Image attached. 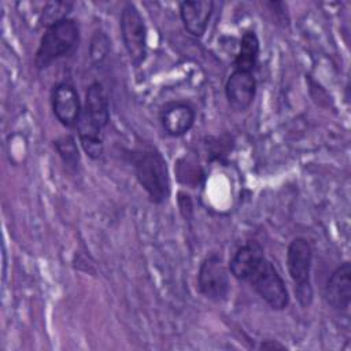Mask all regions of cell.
Returning <instances> with one entry per match:
<instances>
[{"instance_id": "obj_5", "label": "cell", "mask_w": 351, "mask_h": 351, "mask_svg": "<svg viewBox=\"0 0 351 351\" xmlns=\"http://www.w3.org/2000/svg\"><path fill=\"white\" fill-rule=\"evenodd\" d=\"M313 247L306 237H295L287 248V269L295 287V295L302 307L313 302L311 285Z\"/></svg>"}, {"instance_id": "obj_1", "label": "cell", "mask_w": 351, "mask_h": 351, "mask_svg": "<svg viewBox=\"0 0 351 351\" xmlns=\"http://www.w3.org/2000/svg\"><path fill=\"white\" fill-rule=\"evenodd\" d=\"M229 270L236 280L247 282L270 308L281 311L289 306L285 281L258 241L250 240L240 245L229 261Z\"/></svg>"}, {"instance_id": "obj_4", "label": "cell", "mask_w": 351, "mask_h": 351, "mask_svg": "<svg viewBox=\"0 0 351 351\" xmlns=\"http://www.w3.org/2000/svg\"><path fill=\"white\" fill-rule=\"evenodd\" d=\"M80 43V25L73 18H64L48 26L40 38L34 53V67L45 70L52 63L74 52Z\"/></svg>"}, {"instance_id": "obj_18", "label": "cell", "mask_w": 351, "mask_h": 351, "mask_svg": "<svg viewBox=\"0 0 351 351\" xmlns=\"http://www.w3.org/2000/svg\"><path fill=\"white\" fill-rule=\"evenodd\" d=\"M261 350H285V346L277 340H263L259 346Z\"/></svg>"}, {"instance_id": "obj_10", "label": "cell", "mask_w": 351, "mask_h": 351, "mask_svg": "<svg viewBox=\"0 0 351 351\" xmlns=\"http://www.w3.org/2000/svg\"><path fill=\"white\" fill-rule=\"evenodd\" d=\"M195 121V107L184 100L167 101L159 111V122L162 129L170 137H181L186 134L193 128Z\"/></svg>"}, {"instance_id": "obj_9", "label": "cell", "mask_w": 351, "mask_h": 351, "mask_svg": "<svg viewBox=\"0 0 351 351\" xmlns=\"http://www.w3.org/2000/svg\"><path fill=\"white\" fill-rule=\"evenodd\" d=\"M256 88L254 73L232 69L225 82V97L229 107L237 112L248 110L255 100Z\"/></svg>"}, {"instance_id": "obj_14", "label": "cell", "mask_w": 351, "mask_h": 351, "mask_svg": "<svg viewBox=\"0 0 351 351\" xmlns=\"http://www.w3.org/2000/svg\"><path fill=\"white\" fill-rule=\"evenodd\" d=\"M53 147L64 165H67L69 167H73V169L78 167L80 149L77 147L75 138L71 134H66V136L56 138L53 141Z\"/></svg>"}, {"instance_id": "obj_6", "label": "cell", "mask_w": 351, "mask_h": 351, "mask_svg": "<svg viewBox=\"0 0 351 351\" xmlns=\"http://www.w3.org/2000/svg\"><path fill=\"white\" fill-rule=\"evenodd\" d=\"M119 29L130 62L140 66L147 56V25L134 3L123 4L119 15Z\"/></svg>"}, {"instance_id": "obj_13", "label": "cell", "mask_w": 351, "mask_h": 351, "mask_svg": "<svg viewBox=\"0 0 351 351\" xmlns=\"http://www.w3.org/2000/svg\"><path fill=\"white\" fill-rule=\"evenodd\" d=\"M261 44L254 30H245L241 36L239 49L233 60V69L254 73L258 66Z\"/></svg>"}, {"instance_id": "obj_12", "label": "cell", "mask_w": 351, "mask_h": 351, "mask_svg": "<svg viewBox=\"0 0 351 351\" xmlns=\"http://www.w3.org/2000/svg\"><path fill=\"white\" fill-rule=\"evenodd\" d=\"M180 18L185 30L193 37H202L214 11L211 0H186L180 3Z\"/></svg>"}, {"instance_id": "obj_2", "label": "cell", "mask_w": 351, "mask_h": 351, "mask_svg": "<svg viewBox=\"0 0 351 351\" xmlns=\"http://www.w3.org/2000/svg\"><path fill=\"white\" fill-rule=\"evenodd\" d=\"M110 123V103L101 82H92L85 93L82 112L77 123L81 148L93 160L104 151V129Z\"/></svg>"}, {"instance_id": "obj_16", "label": "cell", "mask_w": 351, "mask_h": 351, "mask_svg": "<svg viewBox=\"0 0 351 351\" xmlns=\"http://www.w3.org/2000/svg\"><path fill=\"white\" fill-rule=\"evenodd\" d=\"M195 163H191L186 159H181L177 166V176L181 178L180 181L188 185H199V178L203 177V171L199 166H193Z\"/></svg>"}, {"instance_id": "obj_17", "label": "cell", "mask_w": 351, "mask_h": 351, "mask_svg": "<svg viewBox=\"0 0 351 351\" xmlns=\"http://www.w3.org/2000/svg\"><path fill=\"white\" fill-rule=\"evenodd\" d=\"M108 45H110V41L107 36L103 32H97L92 38L90 59L95 63H100L101 60H104V58L108 53Z\"/></svg>"}, {"instance_id": "obj_7", "label": "cell", "mask_w": 351, "mask_h": 351, "mask_svg": "<svg viewBox=\"0 0 351 351\" xmlns=\"http://www.w3.org/2000/svg\"><path fill=\"white\" fill-rule=\"evenodd\" d=\"M197 289L208 300L222 302L229 296V270L218 252L207 254L199 265Z\"/></svg>"}, {"instance_id": "obj_15", "label": "cell", "mask_w": 351, "mask_h": 351, "mask_svg": "<svg viewBox=\"0 0 351 351\" xmlns=\"http://www.w3.org/2000/svg\"><path fill=\"white\" fill-rule=\"evenodd\" d=\"M73 3L70 1H49L44 5L40 16V22L45 29L64 18H67V14L71 11Z\"/></svg>"}, {"instance_id": "obj_8", "label": "cell", "mask_w": 351, "mask_h": 351, "mask_svg": "<svg viewBox=\"0 0 351 351\" xmlns=\"http://www.w3.org/2000/svg\"><path fill=\"white\" fill-rule=\"evenodd\" d=\"M51 108L60 125L64 128H77L82 112V103L71 81L63 80L52 86Z\"/></svg>"}, {"instance_id": "obj_3", "label": "cell", "mask_w": 351, "mask_h": 351, "mask_svg": "<svg viewBox=\"0 0 351 351\" xmlns=\"http://www.w3.org/2000/svg\"><path fill=\"white\" fill-rule=\"evenodd\" d=\"M129 156L136 180L147 192L149 200L155 204L165 203L170 197L171 184L162 152L152 145H143L133 149Z\"/></svg>"}, {"instance_id": "obj_11", "label": "cell", "mask_w": 351, "mask_h": 351, "mask_svg": "<svg viewBox=\"0 0 351 351\" xmlns=\"http://www.w3.org/2000/svg\"><path fill=\"white\" fill-rule=\"evenodd\" d=\"M324 299L329 307L346 313L351 304V265L340 263L328 277L324 285Z\"/></svg>"}]
</instances>
